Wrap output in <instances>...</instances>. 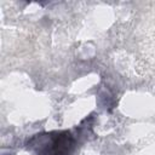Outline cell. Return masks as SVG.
<instances>
[{"label": "cell", "mask_w": 155, "mask_h": 155, "mask_svg": "<svg viewBox=\"0 0 155 155\" xmlns=\"http://www.w3.org/2000/svg\"><path fill=\"white\" fill-rule=\"evenodd\" d=\"M25 147L35 155H71L76 148V138L68 130L42 132L29 138Z\"/></svg>", "instance_id": "6da1fadb"}]
</instances>
